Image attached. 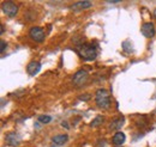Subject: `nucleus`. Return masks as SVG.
Masks as SVG:
<instances>
[{
    "instance_id": "1",
    "label": "nucleus",
    "mask_w": 156,
    "mask_h": 147,
    "mask_svg": "<svg viewBox=\"0 0 156 147\" xmlns=\"http://www.w3.org/2000/svg\"><path fill=\"white\" fill-rule=\"evenodd\" d=\"M76 52L78 53V55L80 56L82 59H84L85 61H91L95 60L98 56V47L93 43H83L79 44L76 48Z\"/></svg>"
},
{
    "instance_id": "2",
    "label": "nucleus",
    "mask_w": 156,
    "mask_h": 147,
    "mask_svg": "<svg viewBox=\"0 0 156 147\" xmlns=\"http://www.w3.org/2000/svg\"><path fill=\"white\" fill-rule=\"evenodd\" d=\"M96 105L101 109H108L111 107V93L105 89H98L95 94Z\"/></svg>"
},
{
    "instance_id": "3",
    "label": "nucleus",
    "mask_w": 156,
    "mask_h": 147,
    "mask_svg": "<svg viewBox=\"0 0 156 147\" xmlns=\"http://www.w3.org/2000/svg\"><path fill=\"white\" fill-rule=\"evenodd\" d=\"M1 9H2V12L11 18L16 17V15L18 13V6L13 1H4L1 4Z\"/></svg>"
},
{
    "instance_id": "4",
    "label": "nucleus",
    "mask_w": 156,
    "mask_h": 147,
    "mask_svg": "<svg viewBox=\"0 0 156 147\" xmlns=\"http://www.w3.org/2000/svg\"><path fill=\"white\" fill-rule=\"evenodd\" d=\"M29 37L35 41V42H43L44 41V37H46V34H44V30L42 28H39V26H33L30 30H29Z\"/></svg>"
},
{
    "instance_id": "5",
    "label": "nucleus",
    "mask_w": 156,
    "mask_h": 147,
    "mask_svg": "<svg viewBox=\"0 0 156 147\" xmlns=\"http://www.w3.org/2000/svg\"><path fill=\"white\" fill-rule=\"evenodd\" d=\"M88 79H89L88 72L84 71V70H79V71L76 72V74L73 75L72 81H73V84H75L76 86H83V85L88 81Z\"/></svg>"
},
{
    "instance_id": "6",
    "label": "nucleus",
    "mask_w": 156,
    "mask_h": 147,
    "mask_svg": "<svg viewBox=\"0 0 156 147\" xmlns=\"http://www.w3.org/2000/svg\"><path fill=\"white\" fill-rule=\"evenodd\" d=\"M140 31L143 34V36H145L147 38H151V37L155 36V26L153 23L148 22V23H144L140 28Z\"/></svg>"
},
{
    "instance_id": "7",
    "label": "nucleus",
    "mask_w": 156,
    "mask_h": 147,
    "mask_svg": "<svg viewBox=\"0 0 156 147\" xmlns=\"http://www.w3.org/2000/svg\"><path fill=\"white\" fill-rule=\"evenodd\" d=\"M6 142L10 146L17 147L20 142V136L16 132H10L9 134H6Z\"/></svg>"
},
{
    "instance_id": "8",
    "label": "nucleus",
    "mask_w": 156,
    "mask_h": 147,
    "mask_svg": "<svg viewBox=\"0 0 156 147\" xmlns=\"http://www.w3.org/2000/svg\"><path fill=\"white\" fill-rule=\"evenodd\" d=\"M41 71V63L39 61H30L27 66V72L30 75H35Z\"/></svg>"
},
{
    "instance_id": "9",
    "label": "nucleus",
    "mask_w": 156,
    "mask_h": 147,
    "mask_svg": "<svg viewBox=\"0 0 156 147\" xmlns=\"http://www.w3.org/2000/svg\"><path fill=\"white\" fill-rule=\"evenodd\" d=\"M91 6H93V2L85 0V1H77L76 4H73V5L71 6V9H72L73 11H82V10L90 9Z\"/></svg>"
},
{
    "instance_id": "10",
    "label": "nucleus",
    "mask_w": 156,
    "mask_h": 147,
    "mask_svg": "<svg viewBox=\"0 0 156 147\" xmlns=\"http://www.w3.org/2000/svg\"><path fill=\"white\" fill-rule=\"evenodd\" d=\"M126 140V135L122 133V132H117L114 135H113V139H112V142L115 145V146H121Z\"/></svg>"
},
{
    "instance_id": "11",
    "label": "nucleus",
    "mask_w": 156,
    "mask_h": 147,
    "mask_svg": "<svg viewBox=\"0 0 156 147\" xmlns=\"http://www.w3.org/2000/svg\"><path fill=\"white\" fill-rule=\"evenodd\" d=\"M67 140H69V136H67L66 134H60V135H55V136L52 138V141H53L55 145H58V146L65 145V144L67 142Z\"/></svg>"
},
{
    "instance_id": "12",
    "label": "nucleus",
    "mask_w": 156,
    "mask_h": 147,
    "mask_svg": "<svg viewBox=\"0 0 156 147\" xmlns=\"http://www.w3.org/2000/svg\"><path fill=\"white\" fill-rule=\"evenodd\" d=\"M124 117L122 116H120V117H118V118H115V120H113L112 121V123L109 125V127L108 128L112 129V130H119V129L121 128L122 126H124Z\"/></svg>"
},
{
    "instance_id": "13",
    "label": "nucleus",
    "mask_w": 156,
    "mask_h": 147,
    "mask_svg": "<svg viewBox=\"0 0 156 147\" xmlns=\"http://www.w3.org/2000/svg\"><path fill=\"white\" fill-rule=\"evenodd\" d=\"M105 121V117L103 116H101V115H98V116H96L94 120H93V122L90 123V127H98L100 125H102V122Z\"/></svg>"
},
{
    "instance_id": "14",
    "label": "nucleus",
    "mask_w": 156,
    "mask_h": 147,
    "mask_svg": "<svg viewBox=\"0 0 156 147\" xmlns=\"http://www.w3.org/2000/svg\"><path fill=\"white\" fill-rule=\"evenodd\" d=\"M51 121H52V117L48 116V115H41V116H39V122L42 123V125H47Z\"/></svg>"
},
{
    "instance_id": "15",
    "label": "nucleus",
    "mask_w": 156,
    "mask_h": 147,
    "mask_svg": "<svg viewBox=\"0 0 156 147\" xmlns=\"http://www.w3.org/2000/svg\"><path fill=\"white\" fill-rule=\"evenodd\" d=\"M90 98H91V96H90L89 93H85V94L79 96V99H80V101H83V102H87V101H89Z\"/></svg>"
},
{
    "instance_id": "16",
    "label": "nucleus",
    "mask_w": 156,
    "mask_h": 147,
    "mask_svg": "<svg viewBox=\"0 0 156 147\" xmlns=\"http://www.w3.org/2000/svg\"><path fill=\"white\" fill-rule=\"evenodd\" d=\"M6 47H7V43H6L4 39H1V48H0V52H1V53H4Z\"/></svg>"
},
{
    "instance_id": "17",
    "label": "nucleus",
    "mask_w": 156,
    "mask_h": 147,
    "mask_svg": "<svg viewBox=\"0 0 156 147\" xmlns=\"http://www.w3.org/2000/svg\"><path fill=\"white\" fill-rule=\"evenodd\" d=\"M61 126H62V127H65V128H69V125H67L66 122H62V123H61Z\"/></svg>"
},
{
    "instance_id": "18",
    "label": "nucleus",
    "mask_w": 156,
    "mask_h": 147,
    "mask_svg": "<svg viewBox=\"0 0 156 147\" xmlns=\"http://www.w3.org/2000/svg\"><path fill=\"white\" fill-rule=\"evenodd\" d=\"M153 15H154V17H155V18H156V9H155V10H154V13H153Z\"/></svg>"
},
{
    "instance_id": "19",
    "label": "nucleus",
    "mask_w": 156,
    "mask_h": 147,
    "mask_svg": "<svg viewBox=\"0 0 156 147\" xmlns=\"http://www.w3.org/2000/svg\"><path fill=\"white\" fill-rule=\"evenodd\" d=\"M119 147H121V146H119Z\"/></svg>"
}]
</instances>
